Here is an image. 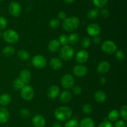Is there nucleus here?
Listing matches in <instances>:
<instances>
[{"instance_id":"obj_1","label":"nucleus","mask_w":127,"mask_h":127,"mask_svg":"<svg viewBox=\"0 0 127 127\" xmlns=\"http://www.w3.org/2000/svg\"><path fill=\"white\" fill-rule=\"evenodd\" d=\"M80 21L76 16L66 17L62 22V27L66 32H71L76 30L79 27Z\"/></svg>"},{"instance_id":"obj_2","label":"nucleus","mask_w":127,"mask_h":127,"mask_svg":"<svg viewBox=\"0 0 127 127\" xmlns=\"http://www.w3.org/2000/svg\"><path fill=\"white\" fill-rule=\"evenodd\" d=\"M72 113V110L69 107L62 106L56 108L54 112V115L58 120L64 122L68 120L71 118Z\"/></svg>"},{"instance_id":"obj_3","label":"nucleus","mask_w":127,"mask_h":127,"mask_svg":"<svg viewBox=\"0 0 127 127\" xmlns=\"http://www.w3.org/2000/svg\"><path fill=\"white\" fill-rule=\"evenodd\" d=\"M2 36L5 42L11 44H16L19 39V34L15 30L12 29H8L4 31V32L2 33Z\"/></svg>"},{"instance_id":"obj_4","label":"nucleus","mask_w":127,"mask_h":127,"mask_svg":"<svg viewBox=\"0 0 127 127\" xmlns=\"http://www.w3.org/2000/svg\"><path fill=\"white\" fill-rule=\"evenodd\" d=\"M59 56L61 59L64 61H70L74 56V51L69 45H66L60 49Z\"/></svg>"},{"instance_id":"obj_5","label":"nucleus","mask_w":127,"mask_h":127,"mask_svg":"<svg viewBox=\"0 0 127 127\" xmlns=\"http://www.w3.org/2000/svg\"><path fill=\"white\" fill-rule=\"evenodd\" d=\"M101 49L104 53L108 55H111L117 51V46L114 41L111 40H107L102 43Z\"/></svg>"},{"instance_id":"obj_6","label":"nucleus","mask_w":127,"mask_h":127,"mask_svg":"<svg viewBox=\"0 0 127 127\" xmlns=\"http://www.w3.org/2000/svg\"><path fill=\"white\" fill-rule=\"evenodd\" d=\"M32 64L36 68L43 69L47 65V61L44 56L37 54L32 58Z\"/></svg>"},{"instance_id":"obj_7","label":"nucleus","mask_w":127,"mask_h":127,"mask_svg":"<svg viewBox=\"0 0 127 127\" xmlns=\"http://www.w3.org/2000/svg\"><path fill=\"white\" fill-rule=\"evenodd\" d=\"M74 78L73 75L69 73L64 74L61 78L62 86L66 90H69L73 88L74 85Z\"/></svg>"},{"instance_id":"obj_8","label":"nucleus","mask_w":127,"mask_h":127,"mask_svg":"<svg viewBox=\"0 0 127 127\" xmlns=\"http://www.w3.org/2000/svg\"><path fill=\"white\" fill-rule=\"evenodd\" d=\"M21 96L24 100H31L34 97V90L31 85H25L21 90Z\"/></svg>"},{"instance_id":"obj_9","label":"nucleus","mask_w":127,"mask_h":127,"mask_svg":"<svg viewBox=\"0 0 127 127\" xmlns=\"http://www.w3.org/2000/svg\"><path fill=\"white\" fill-rule=\"evenodd\" d=\"M8 10L11 16L17 17L21 15L22 12V7L19 2L13 1L9 5Z\"/></svg>"},{"instance_id":"obj_10","label":"nucleus","mask_w":127,"mask_h":127,"mask_svg":"<svg viewBox=\"0 0 127 127\" xmlns=\"http://www.w3.org/2000/svg\"><path fill=\"white\" fill-rule=\"evenodd\" d=\"M73 73L78 77H84L88 73V68L83 64H77L73 68Z\"/></svg>"},{"instance_id":"obj_11","label":"nucleus","mask_w":127,"mask_h":127,"mask_svg":"<svg viewBox=\"0 0 127 127\" xmlns=\"http://www.w3.org/2000/svg\"><path fill=\"white\" fill-rule=\"evenodd\" d=\"M100 31H101L100 26L97 23L89 24L86 29V31L88 34L89 36H92V37L99 36V34L100 32Z\"/></svg>"},{"instance_id":"obj_12","label":"nucleus","mask_w":127,"mask_h":127,"mask_svg":"<svg viewBox=\"0 0 127 127\" xmlns=\"http://www.w3.org/2000/svg\"><path fill=\"white\" fill-rule=\"evenodd\" d=\"M76 61L78 63L83 64L88 61L89 59V53L84 49H81L78 51L75 56Z\"/></svg>"},{"instance_id":"obj_13","label":"nucleus","mask_w":127,"mask_h":127,"mask_svg":"<svg viewBox=\"0 0 127 127\" xmlns=\"http://www.w3.org/2000/svg\"><path fill=\"white\" fill-rule=\"evenodd\" d=\"M110 68V64L109 62L106 61H102L99 62L97 66V71L102 75L107 73Z\"/></svg>"},{"instance_id":"obj_14","label":"nucleus","mask_w":127,"mask_h":127,"mask_svg":"<svg viewBox=\"0 0 127 127\" xmlns=\"http://www.w3.org/2000/svg\"><path fill=\"white\" fill-rule=\"evenodd\" d=\"M32 123L35 127H44L46 124V120L43 116L37 114L33 117Z\"/></svg>"},{"instance_id":"obj_15","label":"nucleus","mask_w":127,"mask_h":127,"mask_svg":"<svg viewBox=\"0 0 127 127\" xmlns=\"http://www.w3.org/2000/svg\"><path fill=\"white\" fill-rule=\"evenodd\" d=\"M60 94V88L57 85H52L47 90V96L50 99H55Z\"/></svg>"},{"instance_id":"obj_16","label":"nucleus","mask_w":127,"mask_h":127,"mask_svg":"<svg viewBox=\"0 0 127 127\" xmlns=\"http://www.w3.org/2000/svg\"><path fill=\"white\" fill-rule=\"evenodd\" d=\"M10 113L8 110L3 107H0V123H6L9 120Z\"/></svg>"},{"instance_id":"obj_17","label":"nucleus","mask_w":127,"mask_h":127,"mask_svg":"<svg viewBox=\"0 0 127 127\" xmlns=\"http://www.w3.org/2000/svg\"><path fill=\"white\" fill-rule=\"evenodd\" d=\"M49 64L51 68L55 70L61 69L63 67V62H62V60L57 57H53L51 59Z\"/></svg>"},{"instance_id":"obj_18","label":"nucleus","mask_w":127,"mask_h":127,"mask_svg":"<svg viewBox=\"0 0 127 127\" xmlns=\"http://www.w3.org/2000/svg\"><path fill=\"white\" fill-rule=\"evenodd\" d=\"M60 44L58 39H52L49 42L48 44V49L50 52L52 53L58 52L60 49Z\"/></svg>"},{"instance_id":"obj_19","label":"nucleus","mask_w":127,"mask_h":127,"mask_svg":"<svg viewBox=\"0 0 127 127\" xmlns=\"http://www.w3.org/2000/svg\"><path fill=\"white\" fill-rule=\"evenodd\" d=\"M60 100L63 103H68L71 100L72 94L68 90H65L60 93Z\"/></svg>"},{"instance_id":"obj_20","label":"nucleus","mask_w":127,"mask_h":127,"mask_svg":"<svg viewBox=\"0 0 127 127\" xmlns=\"http://www.w3.org/2000/svg\"><path fill=\"white\" fill-rule=\"evenodd\" d=\"M31 77H32L31 72L27 69L22 70L19 73V78L24 82L25 84L29 83L31 80Z\"/></svg>"},{"instance_id":"obj_21","label":"nucleus","mask_w":127,"mask_h":127,"mask_svg":"<svg viewBox=\"0 0 127 127\" xmlns=\"http://www.w3.org/2000/svg\"><path fill=\"white\" fill-rule=\"evenodd\" d=\"M94 99L97 102L99 103H102L106 101L107 99V95L105 92L103 90H99L96 91L94 93Z\"/></svg>"},{"instance_id":"obj_22","label":"nucleus","mask_w":127,"mask_h":127,"mask_svg":"<svg viewBox=\"0 0 127 127\" xmlns=\"http://www.w3.org/2000/svg\"><path fill=\"white\" fill-rule=\"evenodd\" d=\"M79 127H95V123L91 118L84 117L79 122Z\"/></svg>"},{"instance_id":"obj_23","label":"nucleus","mask_w":127,"mask_h":127,"mask_svg":"<svg viewBox=\"0 0 127 127\" xmlns=\"http://www.w3.org/2000/svg\"><path fill=\"white\" fill-rule=\"evenodd\" d=\"M11 102V96L9 93H4L0 95V105L2 107L6 106Z\"/></svg>"},{"instance_id":"obj_24","label":"nucleus","mask_w":127,"mask_h":127,"mask_svg":"<svg viewBox=\"0 0 127 127\" xmlns=\"http://www.w3.org/2000/svg\"><path fill=\"white\" fill-rule=\"evenodd\" d=\"M119 117H120V113L119 111L116 109H114L109 112L107 118L109 121H110V122H113L119 120Z\"/></svg>"},{"instance_id":"obj_25","label":"nucleus","mask_w":127,"mask_h":127,"mask_svg":"<svg viewBox=\"0 0 127 127\" xmlns=\"http://www.w3.org/2000/svg\"><path fill=\"white\" fill-rule=\"evenodd\" d=\"M2 54L6 57H11L16 52V49L12 46H7L2 49Z\"/></svg>"},{"instance_id":"obj_26","label":"nucleus","mask_w":127,"mask_h":127,"mask_svg":"<svg viewBox=\"0 0 127 127\" xmlns=\"http://www.w3.org/2000/svg\"><path fill=\"white\" fill-rule=\"evenodd\" d=\"M17 57L21 60V61H28L29 59L31 57V56H30V54L27 52V51L24 49H21L17 52Z\"/></svg>"},{"instance_id":"obj_27","label":"nucleus","mask_w":127,"mask_h":127,"mask_svg":"<svg viewBox=\"0 0 127 127\" xmlns=\"http://www.w3.org/2000/svg\"><path fill=\"white\" fill-rule=\"evenodd\" d=\"M99 14V10L98 8H94L90 9L87 13V17L89 20H94L98 17Z\"/></svg>"},{"instance_id":"obj_28","label":"nucleus","mask_w":127,"mask_h":127,"mask_svg":"<svg viewBox=\"0 0 127 127\" xmlns=\"http://www.w3.org/2000/svg\"><path fill=\"white\" fill-rule=\"evenodd\" d=\"M68 44L70 45L76 44L79 41V36L78 34L73 32L69 36H68Z\"/></svg>"},{"instance_id":"obj_29","label":"nucleus","mask_w":127,"mask_h":127,"mask_svg":"<svg viewBox=\"0 0 127 127\" xmlns=\"http://www.w3.org/2000/svg\"><path fill=\"white\" fill-rule=\"evenodd\" d=\"M25 83L21 79H20L19 78H16V79L14 80L13 82V87H14V88L16 90H21L25 85Z\"/></svg>"},{"instance_id":"obj_30","label":"nucleus","mask_w":127,"mask_h":127,"mask_svg":"<svg viewBox=\"0 0 127 127\" xmlns=\"http://www.w3.org/2000/svg\"><path fill=\"white\" fill-rule=\"evenodd\" d=\"M108 0H93V3L98 9L104 8Z\"/></svg>"},{"instance_id":"obj_31","label":"nucleus","mask_w":127,"mask_h":127,"mask_svg":"<svg viewBox=\"0 0 127 127\" xmlns=\"http://www.w3.org/2000/svg\"><path fill=\"white\" fill-rule=\"evenodd\" d=\"M60 26V21L58 19L53 18L49 22V26L52 29H56L58 28Z\"/></svg>"},{"instance_id":"obj_32","label":"nucleus","mask_w":127,"mask_h":127,"mask_svg":"<svg viewBox=\"0 0 127 127\" xmlns=\"http://www.w3.org/2000/svg\"><path fill=\"white\" fill-rule=\"evenodd\" d=\"M83 112L86 115H90L93 110V107L90 103H85L83 107Z\"/></svg>"},{"instance_id":"obj_33","label":"nucleus","mask_w":127,"mask_h":127,"mask_svg":"<svg viewBox=\"0 0 127 127\" xmlns=\"http://www.w3.org/2000/svg\"><path fill=\"white\" fill-rule=\"evenodd\" d=\"M64 127H79V123L75 119L69 120L66 122Z\"/></svg>"},{"instance_id":"obj_34","label":"nucleus","mask_w":127,"mask_h":127,"mask_svg":"<svg viewBox=\"0 0 127 127\" xmlns=\"http://www.w3.org/2000/svg\"><path fill=\"white\" fill-rule=\"evenodd\" d=\"M119 113H120V116L122 118V119L126 121L127 120V106L126 105H124L120 108Z\"/></svg>"},{"instance_id":"obj_35","label":"nucleus","mask_w":127,"mask_h":127,"mask_svg":"<svg viewBox=\"0 0 127 127\" xmlns=\"http://www.w3.org/2000/svg\"><path fill=\"white\" fill-rule=\"evenodd\" d=\"M19 115L22 118H28L31 117V112L27 108H21L19 111Z\"/></svg>"},{"instance_id":"obj_36","label":"nucleus","mask_w":127,"mask_h":127,"mask_svg":"<svg viewBox=\"0 0 127 127\" xmlns=\"http://www.w3.org/2000/svg\"><path fill=\"white\" fill-rule=\"evenodd\" d=\"M91 39L88 37H85L81 41V47L83 48H88L91 44Z\"/></svg>"},{"instance_id":"obj_37","label":"nucleus","mask_w":127,"mask_h":127,"mask_svg":"<svg viewBox=\"0 0 127 127\" xmlns=\"http://www.w3.org/2000/svg\"><path fill=\"white\" fill-rule=\"evenodd\" d=\"M115 53V57L118 61H122L125 59V54L122 50H117Z\"/></svg>"},{"instance_id":"obj_38","label":"nucleus","mask_w":127,"mask_h":127,"mask_svg":"<svg viewBox=\"0 0 127 127\" xmlns=\"http://www.w3.org/2000/svg\"><path fill=\"white\" fill-rule=\"evenodd\" d=\"M58 41H59L60 45H62L63 46L68 45V36L66 34H62L58 38Z\"/></svg>"},{"instance_id":"obj_39","label":"nucleus","mask_w":127,"mask_h":127,"mask_svg":"<svg viewBox=\"0 0 127 127\" xmlns=\"http://www.w3.org/2000/svg\"><path fill=\"white\" fill-rule=\"evenodd\" d=\"M7 25V21L3 16H0V31L4 30L6 28Z\"/></svg>"},{"instance_id":"obj_40","label":"nucleus","mask_w":127,"mask_h":127,"mask_svg":"<svg viewBox=\"0 0 127 127\" xmlns=\"http://www.w3.org/2000/svg\"><path fill=\"white\" fill-rule=\"evenodd\" d=\"M115 127H126L127 124L126 122L124 120H117L115 122Z\"/></svg>"},{"instance_id":"obj_41","label":"nucleus","mask_w":127,"mask_h":127,"mask_svg":"<svg viewBox=\"0 0 127 127\" xmlns=\"http://www.w3.org/2000/svg\"><path fill=\"white\" fill-rule=\"evenodd\" d=\"M72 90L73 93L76 95H79L82 93V88L80 86H73Z\"/></svg>"},{"instance_id":"obj_42","label":"nucleus","mask_w":127,"mask_h":127,"mask_svg":"<svg viewBox=\"0 0 127 127\" xmlns=\"http://www.w3.org/2000/svg\"><path fill=\"white\" fill-rule=\"evenodd\" d=\"M99 13L104 18H107L110 15V12L107 8H102L101 11L99 12Z\"/></svg>"},{"instance_id":"obj_43","label":"nucleus","mask_w":127,"mask_h":127,"mask_svg":"<svg viewBox=\"0 0 127 127\" xmlns=\"http://www.w3.org/2000/svg\"><path fill=\"white\" fill-rule=\"evenodd\" d=\"M98 127H114L112 122L110 121L105 120L103 122L100 123V124L98 126Z\"/></svg>"},{"instance_id":"obj_44","label":"nucleus","mask_w":127,"mask_h":127,"mask_svg":"<svg viewBox=\"0 0 127 127\" xmlns=\"http://www.w3.org/2000/svg\"><path fill=\"white\" fill-rule=\"evenodd\" d=\"M58 17L60 20H62V21H63V20H64L67 17L66 12H64V11H60V12H58Z\"/></svg>"},{"instance_id":"obj_45","label":"nucleus","mask_w":127,"mask_h":127,"mask_svg":"<svg viewBox=\"0 0 127 127\" xmlns=\"http://www.w3.org/2000/svg\"><path fill=\"white\" fill-rule=\"evenodd\" d=\"M93 42L95 45H99L101 42V38L99 36H96L93 37Z\"/></svg>"},{"instance_id":"obj_46","label":"nucleus","mask_w":127,"mask_h":127,"mask_svg":"<svg viewBox=\"0 0 127 127\" xmlns=\"http://www.w3.org/2000/svg\"><path fill=\"white\" fill-rule=\"evenodd\" d=\"M107 82V79L106 78H105V77H101L100 78V79H99V83H100V84L101 85H104L105 84V83H106Z\"/></svg>"},{"instance_id":"obj_47","label":"nucleus","mask_w":127,"mask_h":127,"mask_svg":"<svg viewBox=\"0 0 127 127\" xmlns=\"http://www.w3.org/2000/svg\"><path fill=\"white\" fill-rule=\"evenodd\" d=\"M52 127H62V126L60 122H56L53 123V125H52Z\"/></svg>"},{"instance_id":"obj_48","label":"nucleus","mask_w":127,"mask_h":127,"mask_svg":"<svg viewBox=\"0 0 127 127\" xmlns=\"http://www.w3.org/2000/svg\"><path fill=\"white\" fill-rule=\"evenodd\" d=\"M74 0H64V2H66V3L67 4H70V3H72L73 2H74Z\"/></svg>"},{"instance_id":"obj_49","label":"nucleus","mask_w":127,"mask_h":127,"mask_svg":"<svg viewBox=\"0 0 127 127\" xmlns=\"http://www.w3.org/2000/svg\"><path fill=\"white\" fill-rule=\"evenodd\" d=\"M2 33H1V31H0V37H1V36H2Z\"/></svg>"}]
</instances>
